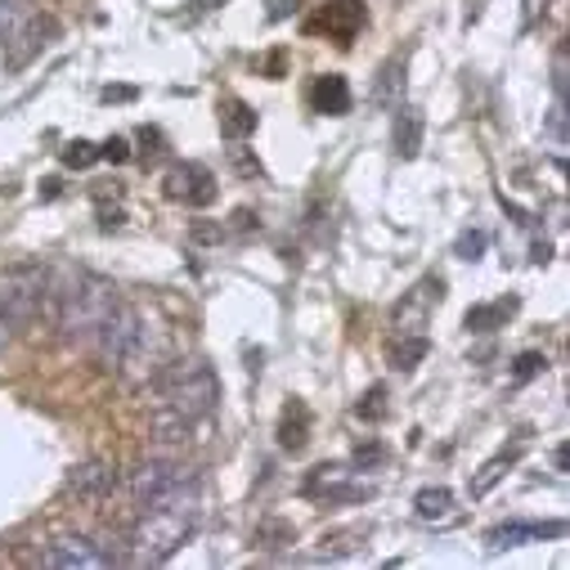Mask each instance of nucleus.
Segmentation results:
<instances>
[{"mask_svg":"<svg viewBox=\"0 0 570 570\" xmlns=\"http://www.w3.org/2000/svg\"><path fill=\"white\" fill-rule=\"evenodd\" d=\"M203 525V490L198 481L154 499V503H139V521L130 530V552L139 566H158L167 557H176L194 530Z\"/></svg>","mask_w":570,"mask_h":570,"instance_id":"1","label":"nucleus"},{"mask_svg":"<svg viewBox=\"0 0 570 570\" xmlns=\"http://www.w3.org/2000/svg\"><path fill=\"white\" fill-rule=\"evenodd\" d=\"M154 386H158V404H154L158 436H189V426L212 417V409L220 404V382L203 360H171L154 377Z\"/></svg>","mask_w":570,"mask_h":570,"instance_id":"2","label":"nucleus"},{"mask_svg":"<svg viewBox=\"0 0 570 570\" xmlns=\"http://www.w3.org/2000/svg\"><path fill=\"white\" fill-rule=\"evenodd\" d=\"M55 302V324H59V337L77 351H95L99 333L108 328V320L117 315L121 297L117 288L104 278V274H90V269H77L68 274L63 288L50 293Z\"/></svg>","mask_w":570,"mask_h":570,"instance_id":"3","label":"nucleus"},{"mask_svg":"<svg viewBox=\"0 0 570 570\" xmlns=\"http://www.w3.org/2000/svg\"><path fill=\"white\" fill-rule=\"evenodd\" d=\"M167 364H171V328H167L158 315L135 311L130 337H126L121 360H117V368H112V373H121L130 386H145V382H154Z\"/></svg>","mask_w":570,"mask_h":570,"instance_id":"4","label":"nucleus"},{"mask_svg":"<svg viewBox=\"0 0 570 570\" xmlns=\"http://www.w3.org/2000/svg\"><path fill=\"white\" fill-rule=\"evenodd\" d=\"M50 274L41 265H14L0 274V320L6 324H28L41 315V306L50 302Z\"/></svg>","mask_w":570,"mask_h":570,"instance_id":"5","label":"nucleus"},{"mask_svg":"<svg viewBox=\"0 0 570 570\" xmlns=\"http://www.w3.org/2000/svg\"><path fill=\"white\" fill-rule=\"evenodd\" d=\"M112 561L117 557L86 534H59L41 548V566H50V570H108Z\"/></svg>","mask_w":570,"mask_h":570,"instance_id":"6","label":"nucleus"},{"mask_svg":"<svg viewBox=\"0 0 570 570\" xmlns=\"http://www.w3.org/2000/svg\"><path fill=\"white\" fill-rule=\"evenodd\" d=\"M189 481H198L194 468L171 463V459H149V463H139L130 472V494H135V503H154V499H163V494H171Z\"/></svg>","mask_w":570,"mask_h":570,"instance_id":"7","label":"nucleus"},{"mask_svg":"<svg viewBox=\"0 0 570 570\" xmlns=\"http://www.w3.org/2000/svg\"><path fill=\"white\" fill-rule=\"evenodd\" d=\"M441 293H445L441 278H422L417 288L395 306V328H400V337H409V333H417V328L426 324L432 306H441Z\"/></svg>","mask_w":570,"mask_h":570,"instance_id":"8","label":"nucleus"},{"mask_svg":"<svg viewBox=\"0 0 570 570\" xmlns=\"http://www.w3.org/2000/svg\"><path fill=\"white\" fill-rule=\"evenodd\" d=\"M167 198H176V203H194V207H207V203L216 198V180H212V171H207V167L185 163V167H176V171L167 176Z\"/></svg>","mask_w":570,"mask_h":570,"instance_id":"9","label":"nucleus"},{"mask_svg":"<svg viewBox=\"0 0 570 570\" xmlns=\"http://www.w3.org/2000/svg\"><path fill=\"white\" fill-rule=\"evenodd\" d=\"M566 534V525L561 521H508V525H499V530H490L485 534V543H490V552H503V548H521V543H530V539H561Z\"/></svg>","mask_w":570,"mask_h":570,"instance_id":"10","label":"nucleus"},{"mask_svg":"<svg viewBox=\"0 0 570 570\" xmlns=\"http://www.w3.org/2000/svg\"><path fill=\"white\" fill-rule=\"evenodd\" d=\"M364 0H328L324 6V14L311 23V28H320V32H328V37H337V41H351L360 28H364Z\"/></svg>","mask_w":570,"mask_h":570,"instance_id":"11","label":"nucleus"},{"mask_svg":"<svg viewBox=\"0 0 570 570\" xmlns=\"http://www.w3.org/2000/svg\"><path fill=\"white\" fill-rule=\"evenodd\" d=\"M46 37H55V23L41 19V14H32V19L6 41V50H10V68H23L32 55H41V50H46Z\"/></svg>","mask_w":570,"mask_h":570,"instance_id":"12","label":"nucleus"},{"mask_svg":"<svg viewBox=\"0 0 570 570\" xmlns=\"http://www.w3.org/2000/svg\"><path fill=\"white\" fill-rule=\"evenodd\" d=\"M311 104H315V112L346 117V112H351V86H346V77H337V72L315 77V86H311Z\"/></svg>","mask_w":570,"mask_h":570,"instance_id":"13","label":"nucleus"},{"mask_svg":"<svg viewBox=\"0 0 570 570\" xmlns=\"http://www.w3.org/2000/svg\"><path fill=\"white\" fill-rule=\"evenodd\" d=\"M112 485H117V468H108V463H81L68 476V490H77V494H108Z\"/></svg>","mask_w":570,"mask_h":570,"instance_id":"14","label":"nucleus"},{"mask_svg":"<svg viewBox=\"0 0 570 570\" xmlns=\"http://www.w3.org/2000/svg\"><path fill=\"white\" fill-rule=\"evenodd\" d=\"M422 149V112L417 108H395V154L400 158H417Z\"/></svg>","mask_w":570,"mask_h":570,"instance_id":"15","label":"nucleus"},{"mask_svg":"<svg viewBox=\"0 0 570 570\" xmlns=\"http://www.w3.org/2000/svg\"><path fill=\"white\" fill-rule=\"evenodd\" d=\"M306 426H311V409L297 400L293 409H283V422H278V445H283V450H293V454H297V450H306V441H311V436H306Z\"/></svg>","mask_w":570,"mask_h":570,"instance_id":"16","label":"nucleus"},{"mask_svg":"<svg viewBox=\"0 0 570 570\" xmlns=\"http://www.w3.org/2000/svg\"><path fill=\"white\" fill-rule=\"evenodd\" d=\"M413 512H417V521H441V525L459 517V508H454V494H450V490H441V485L422 490V494L413 499Z\"/></svg>","mask_w":570,"mask_h":570,"instance_id":"17","label":"nucleus"},{"mask_svg":"<svg viewBox=\"0 0 570 570\" xmlns=\"http://www.w3.org/2000/svg\"><path fill=\"white\" fill-rule=\"evenodd\" d=\"M256 130V112L243 99H225L220 104V135L225 139H247Z\"/></svg>","mask_w":570,"mask_h":570,"instance_id":"18","label":"nucleus"},{"mask_svg":"<svg viewBox=\"0 0 570 570\" xmlns=\"http://www.w3.org/2000/svg\"><path fill=\"white\" fill-rule=\"evenodd\" d=\"M517 297H503V302H494V306H476V311H468V328L472 333H494L503 320H512L517 315Z\"/></svg>","mask_w":570,"mask_h":570,"instance_id":"19","label":"nucleus"},{"mask_svg":"<svg viewBox=\"0 0 570 570\" xmlns=\"http://www.w3.org/2000/svg\"><path fill=\"white\" fill-rule=\"evenodd\" d=\"M517 459H521V445H517V450H503L499 459H490V463L481 468V476L472 481V499H485V494H490V490L499 485V476H503V468H512Z\"/></svg>","mask_w":570,"mask_h":570,"instance_id":"20","label":"nucleus"},{"mask_svg":"<svg viewBox=\"0 0 570 570\" xmlns=\"http://www.w3.org/2000/svg\"><path fill=\"white\" fill-rule=\"evenodd\" d=\"M32 19V0H0V37H14Z\"/></svg>","mask_w":570,"mask_h":570,"instance_id":"21","label":"nucleus"},{"mask_svg":"<svg viewBox=\"0 0 570 570\" xmlns=\"http://www.w3.org/2000/svg\"><path fill=\"white\" fill-rule=\"evenodd\" d=\"M422 355H426V337H404V342L395 346V368L409 373V368H417Z\"/></svg>","mask_w":570,"mask_h":570,"instance_id":"22","label":"nucleus"},{"mask_svg":"<svg viewBox=\"0 0 570 570\" xmlns=\"http://www.w3.org/2000/svg\"><path fill=\"white\" fill-rule=\"evenodd\" d=\"M99 154H95V145H86V139H77V145H68V154H63V163L68 167H90Z\"/></svg>","mask_w":570,"mask_h":570,"instance_id":"23","label":"nucleus"},{"mask_svg":"<svg viewBox=\"0 0 570 570\" xmlns=\"http://www.w3.org/2000/svg\"><path fill=\"white\" fill-rule=\"evenodd\" d=\"M543 364H548L543 355H521V360H517V382H525V377H534V373H539Z\"/></svg>","mask_w":570,"mask_h":570,"instance_id":"24","label":"nucleus"},{"mask_svg":"<svg viewBox=\"0 0 570 570\" xmlns=\"http://www.w3.org/2000/svg\"><path fill=\"white\" fill-rule=\"evenodd\" d=\"M481 247H485V234H463V238H459V252H463L468 261H476Z\"/></svg>","mask_w":570,"mask_h":570,"instance_id":"25","label":"nucleus"},{"mask_svg":"<svg viewBox=\"0 0 570 570\" xmlns=\"http://www.w3.org/2000/svg\"><path fill=\"white\" fill-rule=\"evenodd\" d=\"M265 6H269V10H265V14H269V19H274V23H278V19H288V14H293V10H297V0H265Z\"/></svg>","mask_w":570,"mask_h":570,"instance_id":"26","label":"nucleus"},{"mask_svg":"<svg viewBox=\"0 0 570 570\" xmlns=\"http://www.w3.org/2000/svg\"><path fill=\"white\" fill-rule=\"evenodd\" d=\"M99 158H108V163H126V158H130V154H126V139H108Z\"/></svg>","mask_w":570,"mask_h":570,"instance_id":"27","label":"nucleus"},{"mask_svg":"<svg viewBox=\"0 0 570 570\" xmlns=\"http://www.w3.org/2000/svg\"><path fill=\"white\" fill-rule=\"evenodd\" d=\"M539 10H543V6H539V0H525V28H530V23L539 19Z\"/></svg>","mask_w":570,"mask_h":570,"instance_id":"28","label":"nucleus"},{"mask_svg":"<svg viewBox=\"0 0 570 570\" xmlns=\"http://www.w3.org/2000/svg\"><path fill=\"white\" fill-rule=\"evenodd\" d=\"M198 6H203V10H216V0H198Z\"/></svg>","mask_w":570,"mask_h":570,"instance_id":"29","label":"nucleus"}]
</instances>
